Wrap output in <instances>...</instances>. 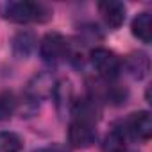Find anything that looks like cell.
<instances>
[{
    "mask_svg": "<svg viewBox=\"0 0 152 152\" xmlns=\"http://www.w3.org/2000/svg\"><path fill=\"white\" fill-rule=\"evenodd\" d=\"M0 15L11 23H43L52 18V9L43 2H31V0H15L0 6Z\"/></svg>",
    "mask_w": 152,
    "mask_h": 152,
    "instance_id": "6da1fadb",
    "label": "cell"
},
{
    "mask_svg": "<svg viewBox=\"0 0 152 152\" xmlns=\"http://www.w3.org/2000/svg\"><path fill=\"white\" fill-rule=\"evenodd\" d=\"M90 63H91L93 70L97 72V75L106 83H113L122 72L120 57L115 52H111L107 48H102V47L93 48L90 52Z\"/></svg>",
    "mask_w": 152,
    "mask_h": 152,
    "instance_id": "7a4b0ae2",
    "label": "cell"
},
{
    "mask_svg": "<svg viewBox=\"0 0 152 152\" xmlns=\"http://www.w3.org/2000/svg\"><path fill=\"white\" fill-rule=\"evenodd\" d=\"M70 41L59 32H48L39 41V56L47 64H59L70 56Z\"/></svg>",
    "mask_w": 152,
    "mask_h": 152,
    "instance_id": "3957f363",
    "label": "cell"
},
{
    "mask_svg": "<svg viewBox=\"0 0 152 152\" xmlns=\"http://www.w3.org/2000/svg\"><path fill=\"white\" fill-rule=\"evenodd\" d=\"M97 122L86 120V118H75L72 116V122L68 125V143L75 148H88L97 140Z\"/></svg>",
    "mask_w": 152,
    "mask_h": 152,
    "instance_id": "277c9868",
    "label": "cell"
},
{
    "mask_svg": "<svg viewBox=\"0 0 152 152\" xmlns=\"http://www.w3.org/2000/svg\"><path fill=\"white\" fill-rule=\"evenodd\" d=\"M124 131H125V134H129L134 140L148 141L150 136H152V118H150V113L148 111L132 113L127 118Z\"/></svg>",
    "mask_w": 152,
    "mask_h": 152,
    "instance_id": "5b68a950",
    "label": "cell"
},
{
    "mask_svg": "<svg viewBox=\"0 0 152 152\" xmlns=\"http://www.w3.org/2000/svg\"><path fill=\"white\" fill-rule=\"evenodd\" d=\"M57 83L54 81V77L48 73V72H43V73H38L31 79V83L27 84V97L29 100L32 102H38V100H43L50 95H54V90H56Z\"/></svg>",
    "mask_w": 152,
    "mask_h": 152,
    "instance_id": "8992f818",
    "label": "cell"
},
{
    "mask_svg": "<svg viewBox=\"0 0 152 152\" xmlns=\"http://www.w3.org/2000/svg\"><path fill=\"white\" fill-rule=\"evenodd\" d=\"M99 11L106 22L107 27L111 29H118L124 25L125 22V6L116 0H106V2L99 4Z\"/></svg>",
    "mask_w": 152,
    "mask_h": 152,
    "instance_id": "52a82bcc",
    "label": "cell"
},
{
    "mask_svg": "<svg viewBox=\"0 0 152 152\" xmlns=\"http://www.w3.org/2000/svg\"><path fill=\"white\" fill-rule=\"evenodd\" d=\"M125 70H127V73L131 75L132 79L141 81L145 75L148 73V70H150V61H148L147 54H143V52L131 54L125 59Z\"/></svg>",
    "mask_w": 152,
    "mask_h": 152,
    "instance_id": "ba28073f",
    "label": "cell"
},
{
    "mask_svg": "<svg viewBox=\"0 0 152 152\" xmlns=\"http://www.w3.org/2000/svg\"><path fill=\"white\" fill-rule=\"evenodd\" d=\"M131 31L132 36L138 38L141 43H150L152 41V16L150 13H140L132 23H131Z\"/></svg>",
    "mask_w": 152,
    "mask_h": 152,
    "instance_id": "9c48e42d",
    "label": "cell"
},
{
    "mask_svg": "<svg viewBox=\"0 0 152 152\" xmlns=\"http://www.w3.org/2000/svg\"><path fill=\"white\" fill-rule=\"evenodd\" d=\"M104 152H127V134L124 127H113L102 143Z\"/></svg>",
    "mask_w": 152,
    "mask_h": 152,
    "instance_id": "30bf717a",
    "label": "cell"
},
{
    "mask_svg": "<svg viewBox=\"0 0 152 152\" xmlns=\"http://www.w3.org/2000/svg\"><path fill=\"white\" fill-rule=\"evenodd\" d=\"M36 47V39L31 32H18L13 39V52L20 59H27Z\"/></svg>",
    "mask_w": 152,
    "mask_h": 152,
    "instance_id": "8fae6325",
    "label": "cell"
},
{
    "mask_svg": "<svg viewBox=\"0 0 152 152\" xmlns=\"http://www.w3.org/2000/svg\"><path fill=\"white\" fill-rule=\"evenodd\" d=\"M18 107V100L13 91H0V122L9 120Z\"/></svg>",
    "mask_w": 152,
    "mask_h": 152,
    "instance_id": "7c38bea8",
    "label": "cell"
},
{
    "mask_svg": "<svg viewBox=\"0 0 152 152\" xmlns=\"http://www.w3.org/2000/svg\"><path fill=\"white\" fill-rule=\"evenodd\" d=\"M22 138L11 131H0V152H20Z\"/></svg>",
    "mask_w": 152,
    "mask_h": 152,
    "instance_id": "4fadbf2b",
    "label": "cell"
},
{
    "mask_svg": "<svg viewBox=\"0 0 152 152\" xmlns=\"http://www.w3.org/2000/svg\"><path fill=\"white\" fill-rule=\"evenodd\" d=\"M36 152H66V148L59 147V145H54V147H45V148H39Z\"/></svg>",
    "mask_w": 152,
    "mask_h": 152,
    "instance_id": "5bb4252c",
    "label": "cell"
}]
</instances>
